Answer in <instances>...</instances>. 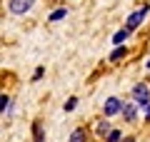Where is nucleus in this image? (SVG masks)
I'll return each mask as SVG.
<instances>
[{
  "instance_id": "f257e3e1",
  "label": "nucleus",
  "mask_w": 150,
  "mask_h": 142,
  "mask_svg": "<svg viewBox=\"0 0 150 142\" xmlns=\"http://www.w3.org/2000/svg\"><path fill=\"white\" fill-rule=\"evenodd\" d=\"M130 95H133V102H138V105H140V110L150 105V87L145 82H138L133 90H130Z\"/></svg>"
},
{
  "instance_id": "f03ea898",
  "label": "nucleus",
  "mask_w": 150,
  "mask_h": 142,
  "mask_svg": "<svg viewBox=\"0 0 150 142\" xmlns=\"http://www.w3.org/2000/svg\"><path fill=\"white\" fill-rule=\"evenodd\" d=\"M123 107H125V102L120 100V97H108V100L103 102V117H115V115H120Z\"/></svg>"
},
{
  "instance_id": "7ed1b4c3",
  "label": "nucleus",
  "mask_w": 150,
  "mask_h": 142,
  "mask_svg": "<svg viewBox=\"0 0 150 142\" xmlns=\"http://www.w3.org/2000/svg\"><path fill=\"white\" fill-rule=\"evenodd\" d=\"M8 8H10L13 15H25V13H30L35 8V0H10Z\"/></svg>"
},
{
  "instance_id": "20e7f679",
  "label": "nucleus",
  "mask_w": 150,
  "mask_h": 142,
  "mask_svg": "<svg viewBox=\"0 0 150 142\" xmlns=\"http://www.w3.org/2000/svg\"><path fill=\"white\" fill-rule=\"evenodd\" d=\"M93 132H95V137H100V140H105L108 135L112 132V125H110V117H100V120L93 122Z\"/></svg>"
},
{
  "instance_id": "39448f33",
  "label": "nucleus",
  "mask_w": 150,
  "mask_h": 142,
  "mask_svg": "<svg viewBox=\"0 0 150 142\" xmlns=\"http://www.w3.org/2000/svg\"><path fill=\"white\" fill-rule=\"evenodd\" d=\"M148 13H150V8H148V5H145V8H140V10H135L133 15H128V22H125V27H128V30L133 32L135 27H138L140 22H143L145 18H148Z\"/></svg>"
},
{
  "instance_id": "423d86ee",
  "label": "nucleus",
  "mask_w": 150,
  "mask_h": 142,
  "mask_svg": "<svg viewBox=\"0 0 150 142\" xmlns=\"http://www.w3.org/2000/svg\"><path fill=\"white\" fill-rule=\"evenodd\" d=\"M138 110H140L138 102H125V107H123V112H120V117H123L125 122H135V120H138Z\"/></svg>"
},
{
  "instance_id": "0eeeda50",
  "label": "nucleus",
  "mask_w": 150,
  "mask_h": 142,
  "mask_svg": "<svg viewBox=\"0 0 150 142\" xmlns=\"http://www.w3.org/2000/svg\"><path fill=\"white\" fill-rule=\"evenodd\" d=\"M70 142H88V130L85 127H75L70 132Z\"/></svg>"
},
{
  "instance_id": "6e6552de",
  "label": "nucleus",
  "mask_w": 150,
  "mask_h": 142,
  "mask_svg": "<svg viewBox=\"0 0 150 142\" xmlns=\"http://www.w3.org/2000/svg\"><path fill=\"white\" fill-rule=\"evenodd\" d=\"M125 55H128V47L118 45V47H115V50H112V53H110V63H120V60H123Z\"/></svg>"
},
{
  "instance_id": "1a4fd4ad",
  "label": "nucleus",
  "mask_w": 150,
  "mask_h": 142,
  "mask_svg": "<svg viewBox=\"0 0 150 142\" xmlns=\"http://www.w3.org/2000/svg\"><path fill=\"white\" fill-rule=\"evenodd\" d=\"M128 35H130V30H128V27H120V30L115 32V35H112V42H115V45H123V42L128 40Z\"/></svg>"
},
{
  "instance_id": "9d476101",
  "label": "nucleus",
  "mask_w": 150,
  "mask_h": 142,
  "mask_svg": "<svg viewBox=\"0 0 150 142\" xmlns=\"http://www.w3.org/2000/svg\"><path fill=\"white\" fill-rule=\"evenodd\" d=\"M125 140V135H123V130H118V127H112V132L105 137V142H123Z\"/></svg>"
},
{
  "instance_id": "9b49d317",
  "label": "nucleus",
  "mask_w": 150,
  "mask_h": 142,
  "mask_svg": "<svg viewBox=\"0 0 150 142\" xmlns=\"http://www.w3.org/2000/svg\"><path fill=\"white\" fill-rule=\"evenodd\" d=\"M33 137H35V142H45L43 140V127H40V122L33 125Z\"/></svg>"
},
{
  "instance_id": "f8f14e48",
  "label": "nucleus",
  "mask_w": 150,
  "mask_h": 142,
  "mask_svg": "<svg viewBox=\"0 0 150 142\" xmlns=\"http://www.w3.org/2000/svg\"><path fill=\"white\" fill-rule=\"evenodd\" d=\"M65 15H68V10H65V8H58V10H55L53 15H50V22H58V20H63Z\"/></svg>"
},
{
  "instance_id": "ddd939ff",
  "label": "nucleus",
  "mask_w": 150,
  "mask_h": 142,
  "mask_svg": "<svg viewBox=\"0 0 150 142\" xmlns=\"http://www.w3.org/2000/svg\"><path fill=\"white\" fill-rule=\"evenodd\" d=\"M8 110H10V95H3V97H0V112L5 115Z\"/></svg>"
},
{
  "instance_id": "4468645a",
  "label": "nucleus",
  "mask_w": 150,
  "mask_h": 142,
  "mask_svg": "<svg viewBox=\"0 0 150 142\" xmlns=\"http://www.w3.org/2000/svg\"><path fill=\"white\" fill-rule=\"evenodd\" d=\"M75 107H78V97H70V100L65 102V107H63V110H65V112H73Z\"/></svg>"
},
{
  "instance_id": "2eb2a0df",
  "label": "nucleus",
  "mask_w": 150,
  "mask_h": 142,
  "mask_svg": "<svg viewBox=\"0 0 150 142\" xmlns=\"http://www.w3.org/2000/svg\"><path fill=\"white\" fill-rule=\"evenodd\" d=\"M43 72H45V67H38L35 75H33V80H40V77H43Z\"/></svg>"
},
{
  "instance_id": "dca6fc26",
  "label": "nucleus",
  "mask_w": 150,
  "mask_h": 142,
  "mask_svg": "<svg viewBox=\"0 0 150 142\" xmlns=\"http://www.w3.org/2000/svg\"><path fill=\"white\" fill-rule=\"evenodd\" d=\"M143 117H145V122H150V105L143 107Z\"/></svg>"
},
{
  "instance_id": "f3484780",
  "label": "nucleus",
  "mask_w": 150,
  "mask_h": 142,
  "mask_svg": "<svg viewBox=\"0 0 150 142\" xmlns=\"http://www.w3.org/2000/svg\"><path fill=\"white\" fill-rule=\"evenodd\" d=\"M123 142H138V140H135V137H130V135H128V137H125Z\"/></svg>"
},
{
  "instance_id": "a211bd4d",
  "label": "nucleus",
  "mask_w": 150,
  "mask_h": 142,
  "mask_svg": "<svg viewBox=\"0 0 150 142\" xmlns=\"http://www.w3.org/2000/svg\"><path fill=\"white\" fill-rule=\"evenodd\" d=\"M148 67H150V60H148Z\"/></svg>"
}]
</instances>
